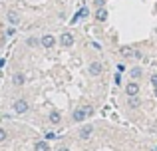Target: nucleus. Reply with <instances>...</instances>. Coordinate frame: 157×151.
<instances>
[{
  "instance_id": "obj_1",
  "label": "nucleus",
  "mask_w": 157,
  "mask_h": 151,
  "mask_svg": "<svg viewBox=\"0 0 157 151\" xmlns=\"http://www.w3.org/2000/svg\"><path fill=\"white\" fill-rule=\"evenodd\" d=\"M92 113H94V108H92V105H84V108H76V109H74V113H72V119L80 123V121L88 119V117L92 115Z\"/></svg>"
},
{
  "instance_id": "obj_2",
  "label": "nucleus",
  "mask_w": 157,
  "mask_h": 151,
  "mask_svg": "<svg viewBox=\"0 0 157 151\" xmlns=\"http://www.w3.org/2000/svg\"><path fill=\"white\" fill-rule=\"evenodd\" d=\"M14 111H16V113H24V111H28V101H26V100H18V101H14Z\"/></svg>"
},
{
  "instance_id": "obj_3",
  "label": "nucleus",
  "mask_w": 157,
  "mask_h": 151,
  "mask_svg": "<svg viewBox=\"0 0 157 151\" xmlns=\"http://www.w3.org/2000/svg\"><path fill=\"white\" fill-rule=\"evenodd\" d=\"M40 44H42L44 48H52L54 44H56V38H54L52 34H46V36H42V38H40Z\"/></svg>"
},
{
  "instance_id": "obj_4",
  "label": "nucleus",
  "mask_w": 157,
  "mask_h": 151,
  "mask_svg": "<svg viewBox=\"0 0 157 151\" xmlns=\"http://www.w3.org/2000/svg\"><path fill=\"white\" fill-rule=\"evenodd\" d=\"M125 93H127V96H137V93H139L137 81H129V84L125 85Z\"/></svg>"
},
{
  "instance_id": "obj_5",
  "label": "nucleus",
  "mask_w": 157,
  "mask_h": 151,
  "mask_svg": "<svg viewBox=\"0 0 157 151\" xmlns=\"http://www.w3.org/2000/svg\"><path fill=\"white\" fill-rule=\"evenodd\" d=\"M94 133V125H84V127L80 129V137L82 139H90Z\"/></svg>"
},
{
  "instance_id": "obj_6",
  "label": "nucleus",
  "mask_w": 157,
  "mask_h": 151,
  "mask_svg": "<svg viewBox=\"0 0 157 151\" xmlns=\"http://www.w3.org/2000/svg\"><path fill=\"white\" fill-rule=\"evenodd\" d=\"M60 44H62L64 48H70V46L74 44V36H72V34H62V36H60Z\"/></svg>"
},
{
  "instance_id": "obj_7",
  "label": "nucleus",
  "mask_w": 157,
  "mask_h": 151,
  "mask_svg": "<svg viewBox=\"0 0 157 151\" xmlns=\"http://www.w3.org/2000/svg\"><path fill=\"white\" fill-rule=\"evenodd\" d=\"M88 70H90V74H92V76H100L101 74V64L100 62H92Z\"/></svg>"
},
{
  "instance_id": "obj_8",
  "label": "nucleus",
  "mask_w": 157,
  "mask_h": 151,
  "mask_svg": "<svg viewBox=\"0 0 157 151\" xmlns=\"http://www.w3.org/2000/svg\"><path fill=\"white\" fill-rule=\"evenodd\" d=\"M96 20H98V22H105V20H107V10L104 6L96 10Z\"/></svg>"
},
{
  "instance_id": "obj_9",
  "label": "nucleus",
  "mask_w": 157,
  "mask_h": 151,
  "mask_svg": "<svg viewBox=\"0 0 157 151\" xmlns=\"http://www.w3.org/2000/svg\"><path fill=\"white\" fill-rule=\"evenodd\" d=\"M6 18H8V22H10L12 26H18V22H20V16L16 14L14 10H10V12H8V14H6Z\"/></svg>"
},
{
  "instance_id": "obj_10",
  "label": "nucleus",
  "mask_w": 157,
  "mask_h": 151,
  "mask_svg": "<svg viewBox=\"0 0 157 151\" xmlns=\"http://www.w3.org/2000/svg\"><path fill=\"white\" fill-rule=\"evenodd\" d=\"M48 149H50V145H48L46 141H36L34 151H48Z\"/></svg>"
},
{
  "instance_id": "obj_11",
  "label": "nucleus",
  "mask_w": 157,
  "mask_h": 151,
  "mask_svg": "<svg viewBox=\"0 0 157 151\" xmlns=\"http://www.w3.org/2000/svg\"><path fill=\"white\" fill-rule=\"evenodd\" d=\"M12 81H14V85H24L26 80H24L22 74H14V76H12Z\"/></svg>"
},
{
  "instance_id": "obj_12",
  "label": "nucleus",
  "mask_w": 157,
  "mask_h": 151,
  "mask_svg": "<svg viewBox=\"0 0 157 151\" xmlns=\"http://www.w3.org/2000/svg\"><path fill=\"white\" fill-rule=\"evenodd\" d=\"M50 121H52V123H60V121H62V115L58 111H52L50 113Z\"/></svg>"
},
{
  "instance_id": "obj_13",
  "label": "nucleus",
  "mask_w": 157,
  "mask_h": 151,
  "mask_svg": "<svg viewBox=\"0 0 157 151\" xmlns=\"http://www.w3.org/2000/svg\"><path fill=\"white\" fill-rule=\"evenodd\" d=\"M88 14H90V12H88V8H82V10L76 14V18H74V20H78V18H88Z\"/></svg>"
},
{
  "instance_id": "obj_14",
  "label": "nucleus",
  "mask_w": 157,
  "mask_h": 151,
  "mask_svg": "<svg viewBox=\"0 0 157 151\" xmlns=\"http://www.w3.org/2000/svg\"><path fill=\"white\" fill-rule=\"evenodd\" d=\"M129 105L131 108H137L139 105V97L137 96H129Z\"/></svg>"
},
{
  "instance_id": "obj_15",
  "label": "nucleus",
  "mask_w": 157,
  "mask_h": 151,
  "mask_svg": "<svg viewBox=\"0 0 157 151\" xmlns=\"http://www.w3.org/2000/svg\"><path fill=\"white\" fill-rule=\"evenodd\" d=\"M131 76H133L135 80H137V77L141 76V68H133V70H131Z\"/></svg>"
},
{
  "instance_id": "obj_16",
  "label": "nucleus",
  "mask_w": 157,
  "mask_h": 151,
  "mask_svg": "<svg viewBox=\"0 0 157 151\" xmlns=\"http://www.w3.org/2000/svg\"><path fill=\"white\" fill-rule=\"evenodd\" d=\"M40 44V40H36V38H28V46H38Z\"/></svg>"
},
{
  "instance_id": "obj_17",
  "label": "nucleus",
  "mask_w": 157,
  "mask_h": 151,
  "mask_svg": "<svg viewBox=\"0 0 157 151\" xmlns=\"http://www.w3.org/2000/svg\"><path fill=\"white\" fill-rule=\"evenodd\" d=\"M4 139H6V129L0 127V141H4Z\"/></svg>"
},
{
  "instance_id": "obj_18",
  "label": "nucleus",
  "mask_w": 157,
  "mask_h": 151,
  "mask_svg": "<svg viewBox=\"0 0 157 151\" xmlns=\"http://www.w3.org/2000/svg\"><path fill=\"white\" fill-rule=\"evenodd\" d=\"M94 4H96L98 8H101V6H104V4H105V0H94Z\"/></svg>"
},
{
  "instance_id": "obj_19",
  "label": "nucleus",
  "mask_w": 157,
  "mask_h": 151,
  "mask_svg": "<svg viewBox=\"0 0 157 151\" xmlns=\"http://www.w3.org/2000/svg\"><path fill=\"white\" fill-rule=\"evenodd\" d=\"M121 54H123V56H129L131 50H129V48H121Z\"/></svg>"
},
{
  "instance_id": "obj_20",
  "label": "nucleus",
  "mask_w": 157,
  "mask_h": 151,
  "mask_svg": "<svg viewBox=\"0 0 157 151\" xmlns=\"http://www.w3.org/2000/svg\"><path fill=\"white\" fill-rule=\"evenodd\" d=\"M151 84H153V85H157V74H153V76H151Z\"/></svg>"
},
{
  "instance_id": "obj_21",
  "label": "nucleus",
  "mask_w": 157,
  "mask_h": 151,
  "mask_svg": "<svg viewBox=\"0 0 157 151\" xmlns=\"http://www.w3.org/2000/svg\"><path fill=\"white\" fill-rule=\"evenodd\" d=\"M58 151H70V149H66V147H62V149H58Z\"/></svg>"
},
{
  "instance_id": "obj_22",
  "label": "nucleus",
  "mask_w": 157,
  "mask_h": 151,
  "mask_svg": "<svg viewBox=\"0 0 157 151\" xmlns=\"http://www.w3.org/2000/svg\"><path fill=\"white\" fill-rule=\"evenodd\" d=\"M4 66V60H0V68H2Z\"/></svg>"
},
{
  "instance_id": "obj_23",
  "label": "nucleus",
  "mask_w": 157,
  "mask_h": 151,
  "mask_svg": "<svg viewBox=\"0 0 157 151\" xmlns=\"http://www.w3.org/2000/svg\"><path fill=\"white\" fill-rule=\"evenodd\" d=\"M155 96H157V85H155Z\"/></svg>"
},
{
  "instance_id": "obj_24",
  "label": "nucleus",
  "mask_w": 157,
  "mask_h": 151,
  "mask_svg": "<svg viewBox=\"0 0 157 151\" xmlns=\"http://www.w3.org/2000/svg\"><path fill=\"white\" fill-rule=\"evenodd\" d=\"M155 151H157V147H155Z\"/></svg>"
}]
</instances>
